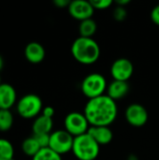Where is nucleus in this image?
Returning a JSON list of instances; mask_svg holds the SVG:
<instances>
[{
    "mask_svg": "<svg viewBox=\"0 0 159 160\" xmlns=\"http://www.w3.org/2000/svg\"><path fill=\"white\" fill-rule=\"evenodd\" d=\"M129 92V84L127 82L113 80L107 87V96L114 101L122 99Z\"/></svg>",
    "mask_w": 159,
    "mask_h": 160,
    "instance_id": "obj_14",
    "label": "nucleus"
},
{
    "mask_svg": "<svg viewBox=\"0 0 159 160\" xmlns=\"http://www.w3.org/2000/svg\"><path fill=\"white\" fill-rule=\"evenodd\" d=\"M11 160H15V159H14V158H13V159H11Z\"/></svg>",
    "mask_w": 159,
    "mask_h": 160,
    "instance_id": "obj_31",
    "label": "nucleus"
},
{
    "mask_svg": "<svg viewBox=\"0 0 159 160\" xmlns=\"http://www.w3.org/2000/svg\"><path fill=\"white\" fill-rule=\"evenodd\" d=\"M107 87L105 77L99 73H91L82 82V92L89 99L103 96Z\"/></svg>",
    "mask_w": 159,
    "mask_h": 160,
    "instance_id": "obj_5",
    "label": "nucleus"
},
{
    "mask_svg": "<svg viewBox=\"0 0 159 160\" xmlns=\"http://www.w3.org/2000/svg\"><path fill=\"white\" fill-rule=\"evenodd\" d=\"M14 158V147L12 143L0 138V160H11Z\"/></svg>",
    "mask_w": 159,
    "mask_h": 160,
    "instance_id": "obj_18",
    "label": "nucleus"
},
{
    "mask_svg": "<svg viewBox=\"0 0 159 160\" xmlns=\"http://www.w3.org/2000/svg\"><path fill=\"white\" fill-rule=\"evenodd\" d=\"M14 122L10 110H0V131L6 132L12 128Z\"/></svg>",
    "mask_w": 159,
    "mask_h": 160,
    "instance_id": "obj_19",
    "label": "nucleus"
},
{
    "mask_svg": "<svg viewBox=\"0 0 159 160\" xmlns=\"http://www.w3.org/2000/svg\"><path fill=\"white\" fill-rule=\"evenodd\" d=\"M112 16H113V18H114L115 21H117V22H123L124 20H126V18L127 16V11L125 8V7L117 6L113 9Z\"/></svg>",
    "mask_w": 159,
    "mask_h": 160,
    "instance_id": "obj_21",
    "label": "nucleus"
},
{
    "mask_svg": "<svg viewBox=\"0 0 159 160\" xmlns=\"http://www.w3.org/2000/svg\"><path fill=\"white\" fill-rule=\"evenodd\" d=\"M97 28V22L91 18L82 21L79 26V32L82 38H92Z\"/></svg>",
    "mask_w": 159,
    "mask_h": 160,
    "instance_id": "obj_17",
    "label": "nucleus"
},
{
    "mask_svg": "<svg viewBox=\"0 0 159 160\" xmlns=\"http://www.w3.org/2000/svg\"><path fill=\"white\" fill-rule=\"evenodd\" d=\"M32 160H62L60 155L53 152L51 148H42L39 152L32 158Z\"/></svg>",
    "mask_w": 159,
    "mask_h": 160,
    "instance_id": "obj_20",
    "label": "nucleus"
},
{
    "mask_svg": "<svg viewBox=\"0 0 159 160\" xmlns=\"http://www.w3.org/2000/svg\"><path fill=\"white\" fill-rule=\"evenodd\" d=\"M50 135L51 134H38V135H33L34 138L37 140V143L39 144L40 148H47L50 144Z\"/></svg>",
    "mask_w": 159,
    "mask_h": 160,
    "instance_id": "obj_23",
    "label": "nucleus"
},
{
    "mask_svg": "<svg viewBox=\"0 0 159 160\" xmlns=\"http://www.w3.org/2000/svg\"><path fill=\"white\" fill-rule=\"evenodd\" d=\"M3 66H4V60H3V57L0 55V70L2 69Z\"/></svg>",
    "mask_w": 159,
    "mask_h": 160,
    "instance_id": "obj_28",
    "label": "nucleus"
},
{
    "mask_svg": "<svg viewBox=\"0 0 159 160\" xmlns=\"http://www.w3.org/2000/svg\"><path fill=\"white\" fill-rule=\"evenodd\" d=\"M127 160H138V158H137L136 156H129V158H128Z\"/></svg>",
    "mask_w": 159,
    "mask_h": 160,
    "instance_id": "obj_29",
    "label": "nucleus"
},
{
    "mask_svg": "<svg viewBox=\"0 0 159 160\" xmlns=\"http://www.w3.org/2000/svg\"><path fill=\"white\" fill-rule=\"evenodd\" d=\"M116 102L107 95L89 99L84 107L85 115L91 127H109L117 117Z\"/></svg>",
    "mask_w": 159,
    "mask_h": 160,
    "instance_id": "obj_1",
    "label": "nucleus"
},
{
    "mask_svg": "<svg viewBox=\"0 0 159 160\" xmlns=\"http://www.w3.org/2000/svg\"><path fill=\"white\" fill-rule=\"evenodd\" d=\"M71 53L76 61L83 65L96 63L100 56V48L92 38L80 37L71 45Z\"/></svg>",
    "mask_w": 159,
    "mask_h": 160,
    "instance_id": "obj_2",
    "label": "nucleus"
},
{
    "mask_svg": "<svg viewBox=\"0 0 159 160\" xmlns=\"http://www.w3.org/2000/svg\"><path fill=\"white\" fill-rule=\"evenodd\" d=\"M17 112L25 119L37 118L42 109L41 98L35 94H28L20 98L16 104Z\"/></svg>",
    "mask_w": 159,
    "mask_h": 160,
    "instance_id": "obj_4",
    "label": "nucleus"
},
{
    "mask_svg": "<svg viewBox=\"0 0 159 160\" xmlns=\"http://www.w3.org/2000/svg\"><path fill=\"white\" fill-rule=\"evenodd\" d=\"M45 54L44 47L38 42L33 41L25 46L24 56L26 60L32 64H38L42 62L45 58Z\"/></svg>",
    "mask_w": 159,
    "mask_h": 160,
    "instance_id": "obj_12",
    "label": "nucleus"
},
{
    "mask_svg": "<svg viewBox=\"0 0 159 160\" xmlns=\"http://www.w3.org/2000/svg\"><path fill=\"white\" fill-rule=\"evenodd\" d=\"M151 19L153 22L159 26V5H157L151 11Z\"/></svg>",
    "mask_w": 159,
    "mask_h": 160,
    "instance_id": "obj_24",
    "label": "nucleus"
},
{
    "mask_svg": "<svg viewBox=\"0 0 159 160\" xmlns=\"http://www.w3.org/2000/svg\"><path fill=\"white\" fill-rule=\"evenodd\" d=\"M91 5L93 6L94 9H106L112 5V0H90Z\"/></svg>",
    "mask_w": 159,
    "mask_h": 160,
    "instance_id": "obj_22",
    "label": "nucleus"
},
{
    "mask_svg": "<svg viewBox=\"0 0 159 160\" xmlns=\"http://www.w3.org/2000/svg\"><path fill=\"white\" fill-rule=\"evenodd\" d=\"M64 125L65 130L74 138L87 133L90 126L85 115L79 112H72L68 113L65 118Z\"/></svg>",
    "mask_w": 159,
    "mask_h": 160,
    "instance_id": "obj_6",
    "label": "nucleus"
},
{
    "mask_svg": "<svg viewBox=\"0 0 159 160\" xmlns=\"http://www.w3.org/2000/svg\"><path fill=\"white\" fill-rule=\"evenodd\" d=\"M125 116L127 123L135 128L143 127L148 121V112L146 109L139 103L130 104L126 110Z\"/></svg>",
    "mask_w": 159,
    "mask_h": 160,
    "instance_id": "obj_9",
    "label": "nucleus"
},
{
    "mask_svg": "<svg viewBox=\"0 0 159 160\" xmlns=\"http://www.w3.org/2000/svg\"><path fill=\"white\" fill-rule=\"evenodd\" d=\"M72 153L79 160H95L99 155V145L85 133L74 138Z\"/></svg>",
    "mask_w": 159,
    "mask_h": 160,
    "instance_id": "obj_3",
    "label": "nucleus"
},
{
    "mask_svg": "<svg viewBox=\"0 0 159 160\" xmlns=\"http://www.w3.org/2000/svg\"><path fill=\"white\" fill-rule=\"evenodd\" d=\"M71 1L69 0H54L53 1V4L57 7V8H68L69 4H70Z\"/></svg>",
    "mask_w": 159,
    "mask_h": 160,
    "instance_id": "obj_26",
    "label": "nucleus"
},
{
    "mask_svg": "<svg viewBox=\"0 0 159 160\" xmlns=\"http://www.w3.org/2000/svg\"><path fill=\"white\" fill-rule=\"evenodd\" d=\"M67 8L71 17L81 22L87 19H91L95 10L90 1L86 0L71 1Z\"/></svg>",
    "mask_w": 159,
    "mask_h": 160,
    "instance_id": "obj_10",
    "label": "nucleus"
},
{
    "mask_svg": "<svg viewBox=\"0 0 159 160\" xmlns=\"http://www.w3.org/2000/svg\"><path fill=\"white\" fill-rule=\"evenodd\" d=\"M87 133L99 146L109 144L113 138V133L109 127H90Z\"/></svg>",
    "mask_w": 159,
    "mask_h": 160,
    "instance_id": "obj_13",
    "label": "nucleus"
},
{
    "mask_svg": "<svg viewBox=\"0 0 159 160\" xmlns=\"http://www.w3.org/2000/svg\"><path fill=\"white\" fill-rule=\"evenodd\" d=\"M40 149L41 148H40L39 144L37 143V140L34 138V136L25 139L22 142V152L26 156L31 157V158H34L39 152Z\"/></svg>",
    "mask_w": 159,
    "mask_h": 160,
    "instance_id": "obj_16",
    "label": "nucleus"
},
{
    "mask_svg": "<svg viewBox=\"0 0 159 160\" xmlns=\"http://www.w3.org/2000/svg\"><path fill=\"white\" fill-rule=\"evenodd\" d=\"M42 115L49 117V118H52V116L54 115V109L51 106H47L45 108H43L42 110Z\"/></svg>",
    "mask_w": 159,
    "mask_h": 160,
    "instance_id": "obj_25",
    "label": "nucleus"
},
{
    "mask_svg": "<svg viewBox=\"0 0 159 160\" xmlns=\"http://www.w3.org/2000/svg\"><path fill=\"white\" fill-rule=\"evenodd\" d=\"M73 142L74 137L67 130H56L50 135L49 148L61 156L72 151Z\"/></svg>",
    "mask_w": 159,
    "mask_h": 160,
    "instance_id": "obj_7",
    "label": "nucleus"
},
{
    "mask_svg": "<svg viewBox=\"0 0 159 160\" xmlns=\"http://www.w3.org/2000/svg\"><path fill=\"white\" fill-rule=\"evenodd\" d=\"M115 3L117 4V6L125 7V6H127V4H129L130 1H129V0H117V1H115Z\"/></svg>",
    "mask_w": 159,
    "mask_h": 160,
    "instance_id": "obj_27",
    "label": "nucleus"
},
{
    "mask_svg": "<svg viewBox=\"0 0 159 160\" xmlns=\"http://www.w3.org/2000/svg\"><path fill=\"white\" fill-rule=\"evenodd\" d=\"M17 100V94L14 87L8 83L0 84V110H10Z\"/></svg>",
    "mask_w": 159,
    "mask_h": 160,
    "instance_id": "obj_11",
    "label": "nucleus"
},
{
    "mask_svg": "<svg viewBox=\"0 0 159 160\" xmlns=\"http://www.w3.org/2000/svg\"><path fill=\"white\" fill-rule=\"evenodd\" d=\"M53 127L52 118L46 117L44 115L37 116L32 125V130L34 135L38 134H51V131Z\"/></svg>",
    "mask_w": 159,
    "mask_h": 160,
    "instance_id": "obj_15",
    "label": "nucleus"
},
{
    "mask_svg": "<svg viewBox=\"0 0 159 160\" xmlns=\"http://www.w3.org/2000/svg\"><path fill=\"white\" fill-rule=\"evenodd\" d=\"M2 82H1V77H0V84H1Z\"/></svg>",
    "mask_w": 159,
    "mask_h": 160,
    "instance_id": "obj_30",
    "label": "nucleus"
},
{
    "mask_svg": "<svg viewBox=\"0 0 159 160\" xmlns=\"http://www.w3.org/2000/svg\"><path fill=\"white\" fill-rule=\"evenodd\" d=\"M133 71V64L127 58H118L111 67V75L115 81L127 82L131 78Z\"/></svg>",
    "mask_w": 159,
    "mask_h": 160,
    "instance_id": "obj_8",
    "label": "nucleus"
}]
</instances>
